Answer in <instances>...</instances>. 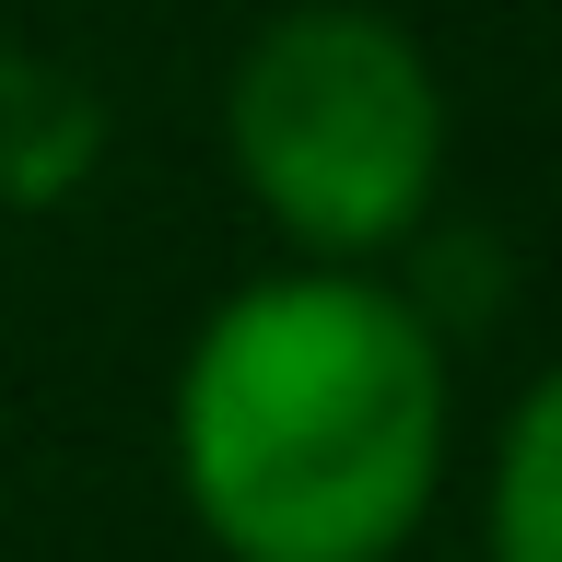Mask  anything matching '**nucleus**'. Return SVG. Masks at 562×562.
Wrapping results in <instances>:
<instances>
[{"label": "nucleus", "mask_w": 562, "mask_h": 562, "mask_svg": "<svg viewBox=\"0 0 562 562\" xmlns=\"http://www.w3.org/2000/svg\"><path fill=\"white\" fill-rule=\"evenodd\" d=\"M492 562H562V363L527 386L492 434V492H481Z\"/></svg>", "instance_id": "nucleus-4"}, {"label": "nucleus", "mask_w": 562, "mask_h": 562, "mask_svg": "<svg viewBox=\"0 0 562 562\" xmlns=\"http://www.w3.org/2000/svg\"><path fill=\"white\" fill-rule=\"evenodd\" d=\"M105 165V117L59 59H12L0 47V211H59Z\"/></svg>", "instance_id": "nucleus-3"}, {"label": "nucleus", "mask_w": 562, "mask_h": 562, "mask_svg": "<svg viewBox=\"0 0 562 562\" xmlns=\"http://www.w3.org/2000/svg\"><path fill=\"white\" fill-rule=\"evenodd\" d=\"M165 457L223 562H398L457 457L446 328L363 258H281L200 316Z\"/></svg>", "instance_id": "nucleus-1"}, {"label": "nucleus", "mask_w": 562, "mask_h": 562, "mask_svg": "<svg viewBox=\"0 0 562 562\" xmlns=\"http://www.w3.org/2000/svg\"><path fill=\"white\" fill-rule=\"evenodd\" d=\"M223 165L293 258H411L446 188V82L375 0H293L223 70Z\"/></svg>", "instance_id": "nucleus-2"}]
</instances>
